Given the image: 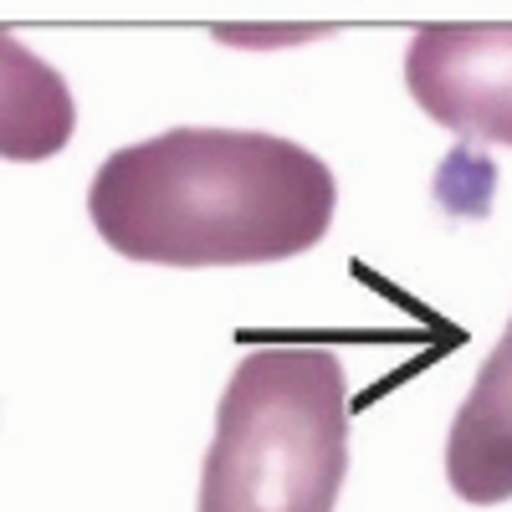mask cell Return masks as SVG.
Wrapping results in <instances>:
<instances>
[{"mask_svg": "<svg viewBox=\"0 0 512 512\" xmlns=\"http://www.w3.org/2000/svg\"><path fill=\"white\" fill-rule=\"evenodd\" d=\"M338 205L333 169L292 139L169 128L98 164V236L154 267H262L313 251Z\"/></svg>", "mask_w": 512, "mask_h": 512, "instance_id": "1", "label": "cell"}, {"mask_svg": "<svg viewBox=\"0 0 512 512\" xmlns=\"http://www.w3.org/2000/svg\"><path fill=\"white\" fill-rule=\"evenodd\" d=\"M349 472V384L333 349H251L216 410L200 512H333Z\"/></svg>", "mask_w": 512, "mask_h": 512, "instance_id": "2", "label": "cell"}, {"mask_svg": "<svg viewBox=\"0 0 512 512\" xmlns=\"http://www.w3.org/2000/svg\"><path fill=\"white\" fill-rule=\"evenodd\" d=\"M405 88L451 134L512 149V21L420 26Z\"/></svg>", "mask_w": 512, "mask_h": 512, "instance_id": "3", "label": "cell"}, {"mask_svg": "<svg viewBox=\"0 0 512 512\" xmlns=\"http://www.w3.org/2000/svg\"><path fill=\"white\" fill-rule=\"evenodd\" d=\"M446 482L461 502H512V323L446 436Z\"/></svg>", "mask_w": 512, "mask_h": 512, "instance_id": "4", "label": "cell"}, {"mask_svg": "<svg viewBox=\"0 0 512 512\" xmlns=\"http://www.w3.org/2000/svg\"><path fill=\"white\" fill-rule=\"evenodd\" d=\"M77 128L67 77L0 31V159H52Z\"/></svg>", "mask_w": 512, "mask_h": 512, "instance_id": "5", "label": "cell"}, {"mask_svg": "<svg viewBox=\"0 0 512 512\" xmlns=\"http://www.w3.org/2000/svg\"><path fill=\"white\" fill-rule=\"evenodd\" d=\"M216 36L231 47H287V41L323 36V26H221Z\"/></svg>", "mask_w": 512, "mask_h": 512, "instance_id": "6", "label": "cell"}]
</instances>
